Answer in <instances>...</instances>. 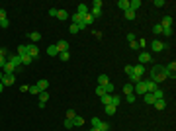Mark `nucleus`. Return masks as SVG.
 Returning a JSON list of instances; mask_svg holds the SVG:
<instances>
[{
    "mask_svg": "<svg viewBox=\"0 0 176 131\" xmlns=\"http://www.w3.org/2000/svg\"><path fill=\"white\" fill-rule=\"evenodd\" d=\"M166 78H174V72L172 71H168L166 67H162V65H155L153 69H151V80L153 82H162V80H166Z\"/></svg>",
    "mask_w": 176,
    "mask_h": 131,
    "instance_id": "1",
    "label": "nucleus"
},
{
    "mask_svg": "<svg viewBox=\"0 0 176 131\" xmlns=\"http://www.w3.org/2000/svg\"><path fill=\"white\" fill-rule=\"evenodd\" d=\"M6 61H8V63H12V65L16 67V69H18V72L22 71V69H20V67H22V59H20V55H14V53H6Z\"/></svg>",
    "mask_w": 176,
    "mask_h": 131,
    "instance_id": "2",
    "label": "nucleus"
},
{
    "mask_svg": "<svg viewBox=\"0 0 176 131\" xmlns=\"http://www.w3.org/2000/svg\"><path fill=\"white\" fill-rule=\"evenodd\" d=\"M133 94H135L137 98H141L143 94H147V86H145L143 80H139L137 84H133Z\"/></svg>",
    "mask_w": 176,
    "mask_h": 131,
    "instance_id": "3",
    "label": "nucleus"
},
{
    "mask_svg": "<svg viewBox=\"0 0 176 131\" xmlns=\"http://www.w3.org/2000/svg\"><path fill=\"white\" fill-rule=\"evenodd\" d=\"M168 45L162 43V41H159V39H155V41H151V51L153 53H159V51H165Z\"/></svg>",
    "mask_w": 176,
    "mask_h": 131,
    "instance_id": "4",
    "label": "nucleus"
},
{
    "mask_svg": "<svg viewBox=\"0 0 176 131\" xmlns=\"http://www.w3.org/2000/svg\"><path fill=\"white\" fill-rule=\"evenodd\" d=\"M151 61H153V55L151 53H145V51L139 53V65H147V63H151Z\"/></svg>",
    "mask_w": 176,
    "mask_h": 131,
    "instance_id": "5",
    "label": "nucleus"
},
{
    "mask_svg": "<svg viewBox=\"0 0 176 131\" xmlns=\"http://www.w3.org/2000/svg\"><path fill=\"white\" fill-rule=\"evenodd\" d=\"M28 55L31 57V59H37V57H39V47L35 43H29L28 45Z\"/></svg>",
    "mask_w": 176,
    "mask_h": 131,
    "instance_id": "6",
    "label": "nucleus"
},
{
    "mask_svg": "<svg viewBox=\"0 0 176 131\" xmlns=\"http://www.w3.org/2000/svg\"><path fill=\"white\" fill-rule=\"evenodd\" d=\"M2 84H4V86L16 84V74H4V77H2Z\"/></svg>",
    "mask_w": 176,
    "mask_h": 131,
    "instance_id": "7",
    "label": "nucleus"
},
{
    "mask_svg": "<svg viewBox=\"0 0 176 131\" xmlns=\"http://www.w3.org/2000/svg\"><path fill=\"white\" fill-rule=\"evenodd\" d=\"M55 47H57V51H59V53H65V51H69V41L61 39V41H57V43H55Z\"/></svg>",
    "mask_w": 176,
    "mask_h": 131,
    "instance_id": "8",
    "label": "nucleus"
},
{
    "mask_svg": "<svg viewBox=\"0 0 176 131\" xmlns=\"http://www.w3.org/2000/svg\"><path fill=\"white\" fill-rule=\"evenodd\" d=\"M71 18H72V24H77V26L80 27V29H84V27H86V26H84V24H82V16H80L78 12H77V14H72Z\"/></svg>",
    "mask_w": 176,
    "mask_h": 131,
    "instance_id": "9",
    "label": "nucleus"
},
{
    "mask_svg": "<svg viewBox=\"0 0 176 131\" xmlns=\"http://www.w3.org/2000/svg\"><path fill=\"white\" fill-rule=\"evenodd\" d=\"M133 74H135V77H137V78H141V77H143V74H145V65H135V67H133Z\"/></svg>",
    "mask_w": 176,
    "mask_h": 131,
    "instance_id": "10",
    "label": "nucleus"
},
{
    "mask_svg": "<svg viewBox=\"0 0 176 131\" xmlns=\"http://www.w3.org/2000/svg\"><path fill=\"white\" fill-rule=\"evenodd\" d=\"M160 27H162V29H166V27H172V18H170V16H165L162 20H160Z\"/></svg>",
    "mask_w": 176,
    "mask_h": 131,
    "instance_id": "11",
    "label": "nucleus"
},
{
    "mask_svg": "<svg viewBox=\"0 0 176 131\" xmlns=\"http://www.w3.org/2000/svg\"><path fill=\"white\" fill-rule=\"evenodd\" d=\"M47 100H49V94L47 92H39V108H45Z\"/></svg>",
    "mask_w": 176,
    "mask_h": 131,
    "instance_id": "12",
    "label": "nucleus"
},
{
    "mask_svg": "<svg viewBox=\"0 0 176 131\" xmlns=\"http://www.w3.org/2000/svg\"><path fill=\"white\" fill-rule=\"evenodd\" d=\"M35 84H37V88L41 90V92H47V88H49V82L45 80V78H41V80H37Z\"/></svg>",
    "mask_w": 176,
    "mask_h": 131,
    "instance_id": "13",
    "label": "nucleus"
},
{
    "mask_svg": "<svg viewBox=\"0 0 176 131\" xmlns=\"http://www.w3.org/2000/svg\"><path fill=\"white\" fill-rule=\"evenodd\" d=\"M153 106H155L157 110H159V112H162V110L166 108V100H162V98H160V100H155V102H153Z\"/></svg>",
    "mask_w": 176,
    "mask_h": 131,
    "instance_id": "14",
    "label": "nucleus"
},
{
    "mask_svg": "<svg viewBox=\"0 0 176 131\" xmlns=\"http://www.w3.org/2000/svg\"><path fill=\"white\" fill-rule=\"evenodd\" d=\"M28 37L31 39V43H37L39 39H41V33H39V31H29V33H28Z\"/></svg>",
    "mask_w": 176,
    "mask_h": 131,
    "instance_id": "15",
    "label": "nucleus"
},
{
    "mask_svg": "<svg viewBox=\"0 0 176 131\" xmlns=\"http://www.w3.org/2000/svg\"><path fill=\"white\" fill-rule=\"evenodd\" d=\"M78 14H80V16H86V14H90V8H88V4H78Z\"/></svg>",
    "mask_w": 176,
    "mask_h": 131,
    "instance_id": "16",
    "label": "nucleus"
},
{
    "mask_svg": "<svg viewBox=\"0 0 176 131\" xmlns=\"http://www.w3.org/2000/svg\"><path fill=\"white\" fill-rule=\"evenodd\" d=\"M20 59H22V67H29L31 65V57H29V55H20Z\"/></svg>",
    "mask_w": 176,
    "mask_h": 131,
    "instance_id": "17",
    "label": "nucleus"
},
{
    "mask_svg": "<svg viewBox=\"0 0 176 131\" xmlns=\"http://www.w3.org/2000/svg\"><path fill=\"white\" fill-rule=\"evenodd\" d=\"M108 82H110V77H108V74H100L98 77V86H106Z\"/></svg>",
    "mask_w": 176,
    "mask_h": 131,
    "instance_id": "18",
    "label": "nucleus"
},
{
    "mask_svg": "<svg viewBox=\"0 0 176 131\" xmlns=\"http://www.w3.org/2000/svg\"><path fill=\"white\" fill-rule=\"evenodd\" d=\"M104 112H106V115H114L117 112V108H116V106H112V104H108V106H104Z\"/></svg>",
    "mask_w": 176,
    "mask_h": 131,
    "instance_id": "19",
    "label": "nucleus"
},
{
    "mask_svg": "<svg viewBox=\"0 0 176 131\" xmlns=\"http://www.w3.org/2000/svg\"><path fill=\"white\" fill-rule=\"evenodd\" d=\"M80 127V125H84V117H80V115H74L72 117V127Z\"/></svg>",
    "mask_w": 176,
    "mask_h": 131,
    "instance_id": "20",
    "label": "nucleus"
},
{
    "mask_svg": "<svg viewBox=\"0 0 176 131\" xmlns=\"http://www.w3.org/2000/svg\"><path fill=\"white\" fill-rule=\"evenodd\" d=\"M145 86H147V92H155V90H157V82H153V80H147L145 82Z\"/></svg>",
    "mask_w": 176,
    "mask_h": 131,
    "instance_id": "21",
    "label": "nucleus"
},
{
    "mask_svg": "<svg viewBox=\"0 0 176 131\" xmlns=\"http://www.w3.org/2000/svg\"><path fill=\"white\" fill-rule=\"evenodd\" d=\"M141 98L145 100V104H153V102H155V96H153V92H147V94H143Z\"/></svg>",
    "mask_w": 176,
    "mask_h": 131,
    "instance_id": "22",
    "label": "nucleus"
},
{
    "mask_svg": "<svg viewBox=\"0 0 176 131\" xmlns=\"http://www.w3.org/2000/svg\"><path fill=\"white\" fill-rule=\"evenodd\" d=\"M117 8H121L123 12L129 10V0H117Z\"/></svg>",
    "mask_w": 176,
    "mask_h": 131,
    "instance_id": "23",
    "label": "nucleus"
},
{
    "mask_svg": "<svg viewBox=\"0 0 176 131\" xmlns=\"http://www.w3.org/2000/svg\"><path fill=\"white\" fill-rule=\"evenodd\" d=\"M139 8H141V0H131V2H129V10H139Z\"/></svg>",
    "mask_w": 176,
    "mask_h": 131,
    "instance_id": "24",
    "label": "nucleus"
},
{
    "mask_svg": "<svg viewBox=\"0 0 176 131\" xmlns=\"http://www.w3.org/2000/svg\"><path fill=\"white\" fill-rule=\"evenodd\" d=\"M47 55H49V57H55V55H59V51H57L55 45H49V47H47Z\"/></svg>",
    "mask_w": 176,
    "mask_h": 131,
    "instance_id": "25",
    "label": "nucleus"
},
{
    "mask_svg": "<svg viewBox=\"0 0 176 131\" xmlns=\"http://www.w3.org/2000/svg\"><path fill=\"white\" fill-rule=\"evenodd\" d=\"M82 24L84 26H90V24H94V18L90 14H86V16H82Z\"/></svg>",
    "mask_w": 176,
    "mask_h": 131,
    "instance_id": "26",
    "label": "nucleus"
},
{
    "mask_svg": "<svg viewBox=\"0 0 176 131\" xmlns=\"http://www.w3.org/2000/svg\"><path fill=\"white\" fill-rule=\"evenodd\" d=\"M57 18H59L61 22H65L67 18H69V14H67V12H65V10H57Z\"/></svg>",
    "mask_w": 176,
    "mask_h": 131,
    "instance_id": "27",
    "label": "nucleus"
},
{
    "mask_svg": "<svg viewBox=\"0 0 176 131\" xmlns=\"http://www.w3.org/2000/svg\"><path fill=\"white\" fill-rule=\"evenodd\" d=\"M29 94H33V96H39V92H41V90H39L37 88V84H31V86H29V90H28Z\"/></svg>",
    "mask_w": 176,
    "mask_h": 131,
    "instance_id": "28",
    "label": "nucleus"
},
{
    "mask_svg": "<svg viewBox=\"0 0 176 131\" xmlns=\"http://www.w3.org/2000/svg\"><path fill=\"white\" fill-rule=\"evenodd\" d=\"M90 16H92L94 20H96V18L102 16V10H100V8H92V10H90Z\"/></svg>",
    "mask_w": 176,
    "mask_h": 131,
    "instance_id": "29",
    "label": "nucleus"
},
{
    "mask_svg": "<svg viewBox=\"0 0 176 131\" xmlns=\"http://www.w3.org/2000/svg\"><path fill=\"white\" fill-rule=\"evenodd\" d=\"M153 96H155V100H160V98H165V92H162L160 88H157V90L153 92Z\"/></svg>",
    "mask_w": 176,
    "mask_h": 131,
    "instance_id": "30",
    "label": "nucleus"
},
{
    "mask_svg": "<svg viewBox=\"0 0 176 131\" xmlns=\"http://www.w3.org/2000/svg\"><path fill=\"white\" fill-rule=\"evenodd\" d=\"M59 59L63 61V63H67V61L71 59V53H69V51H65V53H59Z\"/></svg>",
    "mask_w": 176,
    "mask_h": 131,
    "instance_id": "31",
    "label": "nucleus"
},
{
    "mask_svg": "<svg viewBox=\"0 0 176 131\" xmlns=\"http://www.w3.org/2000/svg\"><path fill=\"white\" fill-rule=\"evenodd\" d=\"M110 104H112V106H116V108H117V106L121 104V98H119V96H114V94H112V102H110Z\"/></svg>",
    "mask_w": 176,
    "mask_h": 131,
    "instance_id": "32",
    "label": "nucleus"
},
{
    "mask_svg": "<svg viewBox=\"0 0 176 131\" xmlns=\"http://www.w3.org/2000/svg\"><path fill=\"white\" fill-rule=\"evenodd\" d=\"M110 102H112V94H104V96H102V104L108 106Z\"/></svg>",
    "mask_w": 176,
    "mask_h": 131,
    "instance_id": "33",
    "label": "nucleus"
},
{
    "mask_svg": "<svg viewBox=\"0 0 176 131\" xmlns=\"http://www.w3.org/2000/svg\"><path fill=\"white\" fill-rule=\"evenodd\" d=\"M123 94H133V84H125V86H123Z\"/></svg>",
    "mask_w": 176,
    "mask_h": 131,
    "instance_id": "34",
    "label": "nucleus"
},
{
    "mask_svg": "<svg viewBox=\"0 0 176 131\" xmlns=\"http://www.w3.org/2000/svg\"><path fill=\"white\" fill-rule=\"evenodd\" d=\"M135 100H137V96H135V94H127V96H125V102H127V104H133Z\"/></svg>",
    "mask_w": 176,
    "mask_h": 131,
    "instance_id": "35",
    "label": "nucleus"
},
{
    "mask_svg": "<svg viewBox=\"0 0 176 131\" xmlns=\"http://www.w3.org/2000/svg\"><path fill=\"white\" fill-rule=\"evenodd\" d=\"M18 55H28V45H20L18 47Z\"/></svg>",
    "mask_w": 176,
    "mask_h": 131,
    "instance_id": "36",
    "label": "nucleus"
},
{
    "mask_svg": "<svg viewBox=\"0 0 176 131\" xmlns=\"http://www.w3.org/2000/svg\"><path fill=\"white\" fill-rule=\"evenodd\" d=\"M104 92H106V94H112V92H114V84H112V82H108V84L104 86Z\"/></svg>",
    "mask_w": 176,
    "mask_h": 131,
    "instance_id": "37",
    "label": "nucleus"
},
{
    "mask_svg": "<svg viewBox=\"0 0 176 131\" xmlns=\"http://www.w3.org/2000/svg\"><path fill=\"white\" fill-rule=\"evenodd\" d=\"M98 129H100V131H110V123H106V121H102V123L98 125Z\"/></svg>",
    "mask_w": 176,
    "mask_h": 131,
    "instance_id": "38",
    "label": "nucleus"
},
{
    "mask_svg": "<svg viewBox=\"0 0 176 131\" xmlns=\"http://www.w3.org/2000/svg\"><path fill=\"white\" fill-rule=\"evenodd\" d=\"M69 31H71V33H78V31H80V27H78L77 24H71V27H69Z\"/></svg>",
    "mask_w": 176,
    "mask_h": 131,
    "instance_id": "39",
    "label": "nucleus"
},
{
    "mask_svg": "<svg viewBox=\"0 0 176 131\" xmlns=\"http://www.w3.org/2000/svg\"><path fill=\"white\" fill-rule=\"evenodd\" d=\"M90 123H92V127H98L100 123H102V120H100V117H96V115H94V117H92V121H90Z\"/></svg>",
    "mask_w": 176,
    "mask_h": 131,
    "instance_id": "40",
    "label": "nucleus"
},
{
    "mask_svg": "<svg viewBox=\"0 0 176 131\" xmlns=\"http://www.w3.org/2000/svg\"><path fill=\"white\" fill-rule=\"evenodd\" d=\"M125 18H127V20H135V12H133V10H125Z\"/></svg>",
    "mask_w": 176,
    "mask_h": 131,
    "instance_id": "41",
    "label": "nucleus"
},
{
    "mask_svg": "<svg viewBox=\"0 0 176 131\" xmlns=\"http://www.w3.org/2000/svg\"><path fill=\"white\" fill-rule=\"evenodd\" d=\"M74 115H77V112H74V110H67V120H72V117H74Z\"/></svg>",
    "mask_w": 176,
    "mask_h": 131,
    "instance_id": "42",
    "label": "nucleus"
},
{
    "mask_svg": "<svg viewBox=\"0 0 176 131\" xmlns=\"http://www.w3.org/2000/svg\"><path fill=\"white\" fill-rule=\"evenodd\" d=\"M104 86H96V96H100V98H102V96H104Z\"/></svg>",
    "mask_w": 176,
    "mask_h": 131,
    "instance_id": "43",
    "label": "nucleus"
},
{
    "mask_svg": "<svg viewBox=\"0 0 176 131\" xmlns=\"http://www.w3.org/2000/svg\"><path fill=\"white\" fill-rule=\"evenodd\" d=\"M153 31L157 33V35H159V33H162V27H160V24H155V26H153Z\"/></svg>",
    "mask_w": 176,
    "mask_h": 131,
    "instance_id": "44",
    "label": "nucleus"
},
{
    "mask_svg": "<svg viewBox=\"0 0 176 131\" xmlns=\"http://www.w3.org/2000/svg\"><path fill=\"white\" fill-rule=\"evenodd\" d=\"M129 45H131V49H133V51H141V49H139V43H137V39H135V41H131Z\"/></svg>",
    "mask_w": 176,
    "mask_h": 131,
    "instance_id": "45",
    "label": "nucleus"
},
{
    "mask_svg": "<svg viewBox=\"0 0 176 131\" xmlns=\"http://www.w3.org/2000/svg\"><path fill=\"white\" fill-rule=\"evenodd\" d=\"M102 4H104V2H102V0H94L92 8H100V10H102Z\"/></svg>",
    "mask_w": 176,
    "mask_h": 131,
    "instance_id": "46",
    "label": "nucleus"
},
{
    "mask_svg": "<svg viewBox=\"0 0 176 131\" xmlns=\"http://www.w3.org/2000/svg\"><path fill=\"white\" fill-rule=\"evenodd\" d=\"M137 43H139V49H141V51H143V47H147V41H145V39H143V37L139 39Z\"/></svg>",
    "mask_w": 176,
    "mask_h": 131,
    "instance_id": "47",
    "label": "nucleus"
},
{
    "mask_svg": "<svg viewBox=\"0 0 176 131\" xmlns=\"http://www.w3.org/2000/svg\"><path fill=\"white\" fill-rule=\"evenodd\" d=\"M165 4H166L165 0H155V6H157V8H162Z\"/></svg>",
    "mask_w": 176,
    "mask_h": 131,
    "instance_id": "48",
    "label": "nucleus"
},
{
    "mask_svg": "<svg viewBox=\"0 0 176 131\" xmlns=\"http://www.w3.org/2000/svg\"><path fill=\"white\" fill-rule=\"evenodd\" d=\"M2 20H8V18H6V10H4V8H0V22H2Z\"/></svg>",
    "mask_w": 176,
    "mask_h": 131,
    "instance_id": "49",
    "label": "nucleus"
},
{
    "mask_svg": "<svg viewBox=\"0 0 176 131\" xmlns=\"http://www.w3.org/2000/svg\"><path fill=\"white\" fill-rule=\"evenodd\" d=\"M162 33H165L166 37H170V35H172V27H166V29H162Z\"/></svg>",
    "mask_w": 176,
    "mask_h": 131,
    "instance_id": "50",
    "label": "nucleus"
},
{
    "mask_svg": "<svg viewBox=\"0 0 176 131\" xmlns=\"http://www.w3.org/2000/svg\"><path fill=\"white\" fill-rule=\"evenodd\" d=\"M166 69L174 72V69H176V63H174V61H172V63H168V65H166Z\"/></svg>",
    "mask_w": 176,
    "mask_h": 131,
    "instance_id": "51",
    "label": "nucleus"
},
{
    "mask_svg": "<svg viewBox=\"0 0 176 131\" xmlns=\"http://www.w3.org/2000/svg\"><path fill=\"white\" fill-rule=\"evenodd\" d=\"M8 26H10V20H2V22H0V27H4V29H6Z\"/></svg>",
    "mask_w": 176,
    "mask_h": 131,
    "instance_id": "52",
    "label": "nucleus"
},
{
    "mask_svg": "<svg viewBox=\"0 0 176 131\" xmlns=\"http://www.w3.org/2000/svg\"><path fill=\"white\" fill-rule=\"evenodd\" d=\"M135 39H137V37H135V33H127V41H129V43L135 41Z\"/></svg>",
    "mask_w": 176,
    "mask_h": 131,
    "instance_id": "53",
    "label": "nucleus"
},
{
    "mask_svg": "<svg viewBox=\"0 0 176 131\" xmlns=\"http://www.w3.org/2000/svg\"><path fill=\"white\" fill-rule=\"evenodd\" d=\"M131 71H133V67L131 65H125V74H127V77L131 74Z\"/></svg>",
    "mask_w": 176,
    "mask_h": 131,
    "instance_id": "54",
    "label": "nucleus"
},
{
    "mask_svg": "<svg viewBox=\"0 0 176 131\" xmlns=\"http://www.w3.org/2000/svg\"><path fill=\"white\" fill-rule=\"evenodd\" d=\"M49 16H51V18H57V8H51V10H49Z\"/></svg>",
    "mask_w": 176,
    "mask_h": 131,
    "instance_id": "55",
    "label": "nucleus"
},
{
    "mask_svg": "<svg viewBox=\"0 0 176 131\" xmlns=\"http://www.w3.org/2000/svg\"><path fill=\"white\" fill-rule=\"evenodd\" d=\"M65 127H67V129H71V127H72V120H65Z\"/></svg>",
    "mask_w": 176,
    "mask_h": 131,
    "instance_id": "56",
    "label": "nucleus"
},
{
    "mask_svg": "<svg viewBox=\"0 0 176 131\" xmlns=\"http://www.w3.org/2000/svg\"><path fill=\"white\" fill-rule=\"evenodd\" d=\"M20 90H22V92H28L29 86H28V84H22V86H20Z\"/></svg>",
    "mask_w": 176,
    "mask_h": 131,
    "instance_id": "57",
    "label": "nucleus"
},
{
    "mask_svg": "<svg viewBox=\"0 0 176 131\" xmlns=\"http://www.w3.org/2000/svg\"><path fill=\"white\" fill-rule=\"evenodd\" d=\"M4 65H6V57H0V69H2Z\"/></svg>",
    "mask_w": 176,
    "mask_h": 131,
    "instance_id": "58",
    "label": "nucleus"
},
{
    "mask_svg": "<svg viewBox=\"0 0 176 131\" xmlns=\"http://www.w3.org/2000/svg\"><path fill=\"white\" fill-rule=\"evenodd\" d=\"M6 53H8V51H6L4 47H0V57H6Z\"/></svg>",
    "mask_w": 176,
    "mask_h": 131,
    "instance_id": "59",
    "label": "nucleus"
},
{
    "mask_svg": "<svg viewBox=\"0 0 176 131\" xmlns=\"http://www.w3.org/2000/svg\"><path fill=\"white\" fill-rule=\"evenodd\" d=\"M2 77H4V72H2V69H0V82H2Z\"/></svg>",
    "mask_w": 176,
    "mask_h": 131,
    "instance_id": "60",
    "label": "nucleus"
},
{
    "mask_svg": "<svg viewBox=\"0 0 176 131\" xmlns=\"http://www.w3.org/2000/svg\"><path fill=\"white\" fill-rule=\"evenodd\" d=\"M2 90H4V84H2V82H0V94H2Z\"/></svg>",
    "mask_w": 176,
    "mask_h": 131,
    "instance_id": "61",
    "label": "nucleus"
},
{
    "mask_svg": "<svg viewBox=\"0 0 176 131\" xmlns=\"http://www.w3.org/2000/svg\"><path fill=\"white\" fill-rule=\"evenodd\" d=\"M90 131H100V129H98V127H92V129H90Z\"/></svg>",
    "mask_w": 176,
    "mask_h": 131,
    "instance_id": "62",
    "label": "nucleus"
}]
</instances>
